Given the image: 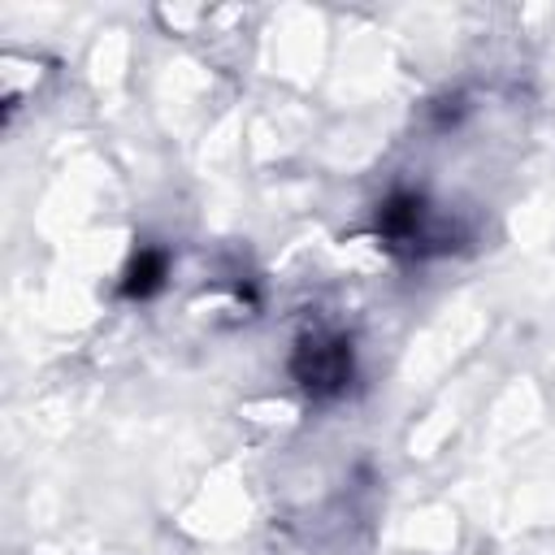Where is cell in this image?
<instances>
[{
  "label": "cell",
  "instance_id": "6da1fadb",
  "mask_svg": "<svg viewBox=\"0 0 555 555\" xmlns=\"http://www.w3.org/2000/svg\"><path fill=\"white\" fill-rule=\"evenodd\" d=\"M291 373L312 399H334L351 386V373H356L351 343L334 330H308L291 351Z\"/></svg>",
  "mask_w": 555,
  "mask_h": 555
},
{
  "label": "cell",
  "instance_id": "7a4b0ae2",
  "mask_svg": "<svg viewBox=\"0 0 555 555\" xmlns=\"http://www.w3.org/2000/svg\"><path fill=\"white\" fill-rule=\"evenodd\" d=\"M377 234L395 251H412V256L429 251V243H438V230L429 221V204L412 191H399L377 208Z\"/></svg>",
  "mask_w": 555,
  "mask_h": 555
},
{
  "label": "cell",
  "instance_id": "3957f363",
  "mask_svg": "<svg viewBox=\"0 0 555 555\" xmlns=\"http://www.w3.org/2000/svg\"><path fill=\"white\" fill-rule=\"evenodd\" d=\"M165 269H169L165 251L143 247V251L130 260L126 278H121V295H126V299H147V295H156V291H160V282H165Z\"/></svg>",
  "mask_w": 555,
  "mask_h": 555
}]
</instances>
